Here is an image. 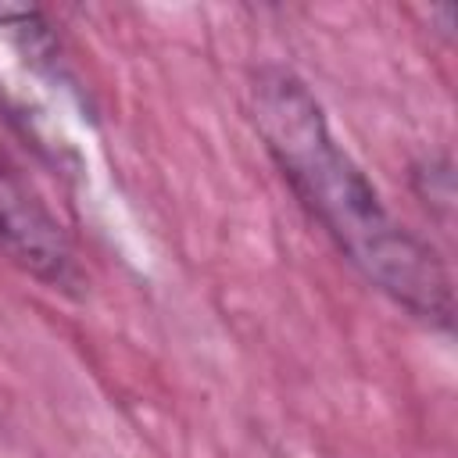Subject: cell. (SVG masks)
<instances>
[{"label": "cell", "mask_w": 458, "mask_h": 458, "mask_svg": "<svg viewBox=\"0 0 458 458\" xmlns=\"http://www.w3.org/2000/svg\"><path fill=\"white\" fill-rule=\"evenodd\" d=\"M415 190L422 197V204L429 211L440 215L444 225H451V211H454V168L451 157H426L422 165H415Z\"/></svg>", "instance_id": "obj_4"}, {"label": "cell", "mask_w": 458, "mask_h": 458, "mask_svg": "<svg viewBox=\"0 0 458 458\" xmlns=\"http://www.w3.org/2000/svg\"><path fill=\"white\" fill-rule=\"evenodd\" d=\"M0 254L29 272L32 279L72 290L82 283V268L75 261L72 240L64 225L50 215L18 165L0 150Z\"/></svg>", "instance_id": "obj_3"}, {"label": "cell", "mask_w": 458, "mask_h": 458, "mask_svg": "<svg viewBox=\"0 0 458 458\" xmlns=\"http://www.w3.org/2000/svg\"><path fill=\"white\" fill-rule=\"evenodd\" d=\"M0 107L54 157L68 154L75 129H86L57 39L39 11H0Z\"/></svg>", "instance_id": "obj_2"}, {"label": "cell", "mask_w": 458, "mask_h": 458, "mask_svg": "<svg viewBox=\"0 0 458 458\" xmlns=\"http://www.w3.org/2000/svg\"><path fill=\"white\" fill-rule=\"evenodd\" d=\"M250 118L286 186L361 279L408 315L451 329L454 286L447 265L394 218L361 165L333 136L311 86L283 64L261 68L250 86Z\"/></svg>", "instance_id": "obj_1"}]
</instances>
